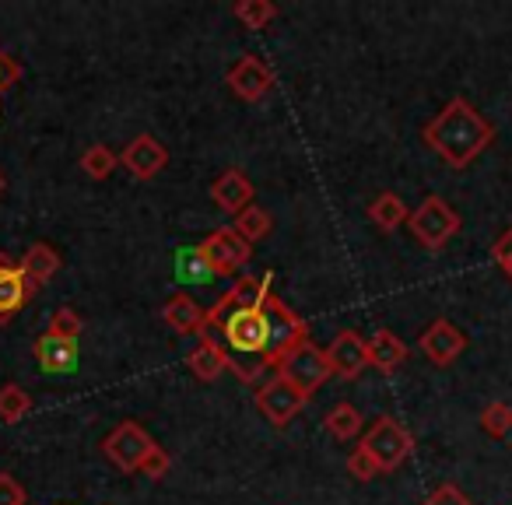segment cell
<instances>
[{
    "label": "cell",
    "instance_id": "21",
    "mask_svg": "<svg viewBox=\"0 0 512 505\" xmlns=\"http://www.w3.org/2000/svg\"><path fill=\"white\" fill-rule=\"evenodd\" d=\"M186 365H190V372L197 379H204V383H214V379H218L221 372L228 369V351L221 348L214 337H204V341H200V348L190 351Z\"/></svg>",
    "mask_w": 512,
    "mask_h": 505
},
{
    "label": "cell",
    "instance_id": "12",
    "mask_svg": "<svg viewBox=\"0 0 512 505\" xmlns=\"http://www.w3.org/2000/svg\"><path fill=\"white\" fill-rule=\"evenodd\" d=\"M225 81H228V88L239 95V99L256 102V99H264V95L274 88V71L260 57L246 53V57L235 60V67L228 71Z\"/></svg>",
    "mask_w": 512,
    "mask_h": 505
},
{
    "label": "cell",
    "instance_id": "24",
    "mask_svg": "<svg viewBox=\"0 0 512 505\" xmlns=\"http://www.w3.org/2000/svg\"><path fill=\"white\" fill-rule=\"evenodd\" d=\"M323 425H327V432L334 435L337 442H348V439H355V435L362 432V414H358L355 404H337V407H330V411H327Z\"/></svg>",
    "mask_w": 512,
    "mask_h": 505
},
{
    "label": "cell",
    "instance_id": "5",
    "mask_svg": "<svg viewBox=\"0 0 512 505\" xmlns=\"http://www.w3.org/2000/svg\"><path fill=\"white\" fill-rule=\"evenodd\" d=\"M271 285H274V271L260 274V278H253V274L239 278L211 309H207V323H211V327H221L232 313H242V309H260L267 295H271Z\"/></svg>",
    "mask_w": 512,
    "mask_h": 505
},
{
    "label": "cell",
    "instance_id": "22",
    "mask_svg": "<svg viewBox=\"0 0 512 505\" xmlns=\"http://www.w3.org/2000/svg\"><path fill=\"white\" fill-rule=\"evenodd\" d=\"M407 204L397 197V193H379L376 200L369 204V218L376 221V228L379 232H393V228H400V225H407Z\"/></svg>",
    "mask_w": 512,
    "mask_h": 505
},
{
    "label": "cell",
    "instance_id": "17",
    "mask_svg": "<svg viewBox=\"0 0 512 505\" xmlns=\"http://www.w3.org/2000/svg\"><path fill=\"white\" fill-rule=\"evenodd\" d=\"M18 271H22L25 285L36 292V288H43L46 281L60 271V253L50 246V242H32V246L25 249V257H22V264H18Z\"/></svg>",
    "mask_w": 512,
    "mask_h": 505
},
{
    "label": "cell",
    "instance_id": "4",
    "mask_svg": "<svg viewBox=\"0 0 512 505\" xmlns=\"http://www.w3.org/2000/svg\"><path fill=\"white\" fill-rule=\"evenodd\" d=\"M362 449L376 460V467L383 470V474H390V470H397L400 463L411 456L414 449V435L407 432L400 421L393 418H379L376 425L369 428V435L362 439Z\"/></svg>",
    "mask_w": 512,
    "mask_h": 505
},
{
    "label": "cell",
    "instance_id": "8",
    "mask_svg": "<svg viewBox=\"0 0 512 505\" xmlns=\"http://www.w3.org/2000/svg\"><path fill=\"white\" fill-rule=\"evenodd\" d=\"M200 253L207 257V264H211L214 274L228 278V274L242 271V267L249 264V257H253V246H249V242L242 239L235 228H218V232H211L204 242H200Z\"/></svg>",
    "mask_w": 512,
    "mask_h": 505
},
{
    "label": "cell",
    "instance_id": "30",
    "mask_svg": "<svg viewBox=\"0 0 512 505\" xmlns=\"http://www.w3.org/2000/svg\"><path fill=\"white\" fill-rule=\"evenodd\" d=\"M81 330H85V320H81V316L74 313L71 306H60L57 313H53V320H50V334L53 337H64V341H78Z\"/></svg>",
    "mask_w": 512,
    "mask_h": 505
},
{
    "label": "cell",
    "instance_id": "23",
    "mask_svg": "<svg viewBox=\"0 0 512 505\" xmlns=\"http://www.w3.org/2000/svg\"><path fill=\"white\" fill-rule=\"evenodd\" d=\"M235 232L242 235V239L253 246V242H260V239H267L271 235V228H274V218L264 211V207H256V204H249L246 211H239L235 214Z\"/></svg>",
    "mask_w": 512,
    "mask_h": 505
},
{
    "label": "cell",
    "instance_id": "26",
    "mask_svg": "<svg viewBox=\"0 0 512 505\" xmlns=\"http://www.w3.org/2000/svg\"><path fill=\"white\" fill-rule=\"evenodd\" d=\"M29 411H32V393L25 390V386H18V383L0 386V421L15 425V421H22Z\"/></svg>",
    "mask_w": 512,
    "mask_h": 505
},
{
    "label": "cell",
    "instance_id": "7",
    "mask_svg": "<svg viewBox=\"0 0 512 505\" xmlns=\"http://www.w3.org/2000/svg\"><path fill=\"white\" fill-rule=\"evenodd\" d=\"M102 449H106V456H109L113 467H120L123 474H137L141 463H144V456L155 449V439H151L137 421H123L120 428H113V432L106 435Z\"/></svg>",
    "mask_w": 512,
    "mask_h": 505
},
{
    "label": "cell",
    "instance_id": "19",
    "mask_svg": "<svg viewBox=\"0 0 512 505\" xmlns=\"http://www.w3.org/2000/svg\"><path fill=\"white\" fill-rule=\"evenodd\" d=\"M29 295H32V288L25 285L22 271L11 267L8 260H0V323L15 320L25 302H29Z\"/></svg>",
    "mask_w": 512,
    "mask_h": 505
},
{
    "label": "cell",
    "instance_id": "35",
    "mask_svg": "<svg viewBox=\"0 0 512 505\" xmlns=\"http://www.w3.org/2000/svg\"><path fill=\"white\" fill-rule=\"evenodd\" d=\"M0 505H25V488L11 474H0Z\"/></svg>",
    "mask_w": 512,
    "mask_h": 505
},
{
    "label": "cell",
    "instance_id": "15",
    "mask_svg": "<svg viewBox=\"0 0 512 505\" xmlns=\"http://www.w3.org/2000/svg\"><path fill=\"white\" fill-rule=\"evenodd\" d=\"M32 355H36L39 369L50 372V376H71V372H78V341L53 337L50 330L36 337Z\"/></svg>",
    "mask_w": 512,
    "mask_h": 505
},
{
    "label": "cell",
    "instance_id": "20",
    "mask_svg": "<svg viewBox=\"0 0 512 505\" xmlns=\"http://www.w3.org/2000/svg\"><path fill=\"white\" fill-rule=\"evenodd\" d=\"M407 358V344L400 341L393 330H376L369 337V365L379 372H397V365H404Z\"/></svg>",
    "mask_w": 512,
    "mask_h": 505
},
{
    "label": "cell",
    "instance_id": "32",
    "mask_svg": "<svg viewBox=\"0 0 512 505\" xmlns=\"http://www.w3.org/2000/svg\"><path fill=\"white\" fill-rule=\"evenodd\" d=\"M169 467H172V456L165 453V449L155 442V449H151V453L144 456V463H141V474H144V477H151V481H162V477L169 474Z\"/></svg>",
    "mask_w": 512,
    "mask_h": 505
},
{
    "label": "cell",
    "instance_id": "25",
    "mask_svg": "<svg viewBox=\"0 0 512 505\" xmlns=\"http://www.w3.org/2000/svg\"><path fill=\"white\" fill-rule=\"evenodd\" d=\"M176 274L179 281H186V285H197V281H211L214 271L211 264H207V257L200 253V246H186L176 253Z\"/></svg>",
    "mask_w": 512,
    "mask_h": 505
},
{
    "label": "cell",
    "instance_id": "34",
    "mask_svg": "<svg viewBox=\"0 0 512 505\" xmlns=\"http://www.w3.org/2000/svg\"><path fill=\"white\" fill-rule=\"evenodd\" d=\"M425 505H474V502H470V498L463 495V491L456 488V484H439V488H435L432 495H428Z\"/></svg>",
    "mask_w": 512,
    "mask_h": 505
},
{
    "label": "cell",
    "instance_id": "13",
    "mask_svg": "<svg viewBox=\"0 0 512 505\" xmlns=\"http://www.w3.org/2000/svg\"><path fill=\"white\" fill-rule=\"evenodd\" d=\"M165 162H169V151L162 148V141L158 137H151V134H141V137H134V141L123 148V155H120V165L130 172L134 179H155L158 172L165 169Z\"/></svg>",
    "mask_w": 512,
    "mask_h": 505
},
{
    "label": "cell",
    "instance_id": "14",
    "mask_svg": "<svg viewBox=\"0 0 512 505\" xmlns=\"http://www.w3.org/2000/svg\"><path fill=\"white\" fill-rule=\"evenodd\" d=\"M463 348H467V337L449 320H435L432 327L421 334V355L432 365H453L456 358L463 355Z\"/></svg>",
    "mask_w": 512,
    "mask_h": 505
},
{
    "label": "cell",
    "instance_id": "36",
    "mask_svg": "<svg viewBox=\"0 0 512 505\" xmlns=\"http://www.w3.org/2000/svg\"><path fill=\"white\" fill-rule=\"evenodd\" d=\"M18 74H22V71H18V64H15V60H11L8 53L0 50V92H8V88L18 81Z\"/></svg>",
    "mask_w": 512,
    "mask_h": 505
},
{
    "label": "cell",
    "instance_id": "1",
    "mask_svg": "<svg viewBox=\"0 0 512 505\" xmlns=\"http://www.w3.org/2000/svg\"><path fill=\"white\" fill-rule=\"evenodd\" d=\"M425 141L442 162H449L453 169H467L474 158H481V151H488V144L495 141V127L470 106L467 99L456 95L453 102L442 106V113L425 127Z\"/></svg>",
    "mask_w": 512,
    "mask_h": 505
},
{
    "label": "cell",
    "instance_id": "31",
    "mask_svg": "<svg viewBox=\"0 0 512 505\" xmlns=\"http://www.w3.org/2000/svg\"><path fill=\"white\" fill-rule=\"evenodd\" d=\"M348 474L355 477V481H372V477H379L383 470L376 467V460H372L369 453H365L362 446L355 449V453L348 456Z\"/></svg>",
    "mask_w": 512,
    "mask_h": 505
},
{
    "label": "cell",
    "instance_id": "27",
    "mask_svg": "<svg viewBox=\"0 0 512 505\" xmlns=\"http://www.w3.org/2000/svg\"><path fill=\"white\" fill-rule=\"evenodd\" d=\"M235 18H239L246 29H267V25L278 18V8L271 0H239L235 4Z\"/></svg>",
    "mask_w": 512,
    "mask_h": 505
},
{
    "label": "cell",
    "instance_id": "10",
    "mask_svg": "<svg viewBox=\"0 0 512 505\" xmlns=\"http://www.w3.org/2000/svg\"><path fill=\"white\" fill-rule=\"evenodd\" d=\"M256 407H260V414H264L271 425L281 428V425H288L302 407H306V393L295 390L285 376H274L256 390Z\"/></svg>",
    "mask_w": 512,
    "mask_h": 505
},
{
    "label": "cell",
    "instance_id": "29",
    "mask_svg": "<svg viewBox=\"0 0 512 505\" xmlns=\"http://www.w3.org/2000/svg\"><path fill=\"white\" fill-rule=\"evenodd\" d=\"M481 428L491 435V439H505V435H512V407L509 404H488L481 411Z\"/></svg>",
    "mask_w": 512,
    "mask_h": 505
},
{
    "label": "cell",
    "instance_id": "28",
    "mask_svg": "<svg viewBox=\"0 0 512 505\" xmlns=\"http://www.w3.org/2000/svg\"><path fill=\"white\" fill-rule=\"evenodd\" d=\"M81 169H85L88 179H106V176H113V169H116V155L106 144H95V148H88L85 155H81Z\"/></svg>",
    "mask_w": 512,
    "mask_h": 505
},
{
    "label": "cell",
    "instance_id": "6",
    "mask_svg": "<svg viewBox=\"0 0 512 505\" xmlns=\"http://www.w3.org/2000/svg\"><path fill=\"white\" fill-rule=\"evenodd\" d=\"M278 376H285L288 383L295 386L299 393H313V390H320L323 383H327L334 372H330V362H327V351L323 348H316L313 341H306L302 348H295L292 355L281 362V369H278Z\"/></svg>",
    "mask_w": 512,
    "mask_h": 505
},
{
    "label": "cell",
    "instance_id": "33",
    "mask_svg": "<svg viewBox=\"0 0 512 505\" xmlns=\"http://www.w3.org/2000/svg\"><path fill=\"white\" fill-rule=\"evenodd\" d=\"M491 257H495V264L502 267V271L509 274V281H512V225L495 239V246H491Z\"/></svg>",
    "mask_w": 512,
    "mask_h": 505
},
{
    "label": "cell",
    "instance_id": "3",
    "mask_svg": "<svg viewBox=\"0 0 512 505\" xmlns=\"http://www.w3.org/2000/svg\"><path fill=\"white\" fill-rule=\"evenodd\" d=\"M407 228L425 249H442L456 232H460V214L446 204L442 197H425L411 214H407Z\"/></svg>",
    "mask_w": 512,
    "mask_h": 505
},
{
    "label": "cell",
    "instance_id": "9",
    "mask_svg": "<svg viewBox=\"0 0 512 505\" xmlns=\"http://www.w3.org/2000/svg\"><path fill=\"white\" fill-rule=\"evenodd\" d=\"M225 341L235 355H253V358H264L267 348V320H264V306L260 309H242V313H232L225 323Z\"/></svg>",
    "mask_w": 512,
    "mask_h": 505
},
{
    "label": "cell",
    "instance_id": "18",
    "mask_svg": "<svg viewBox=\"0 0 512 505\" xmlns=\"http://www.w3.org/2000/svg\"><path fill=\"white\" fill-rule=\"evenodd\" d=\"M162 316L176 334H200L204 337L207 327H211V323H207V309L197 306L190 295H172V299L165 302Z\"/></svg>",
    "mask_w": 512,
    "mask_h": 505
},
{
    "label": "cell",
    "instance_id": "37",
    "mask_svg": "<svg viewBox=\"0 0 512 505\" xmlns=\"http://www.w3.org/2000/svg\"><path fill=\"white\" fill-rule=\"evenodd\" d=\"M4 186H8V179H4V172H0V193H4Z\"/></svg>",
    "mask_w": 512,
    "mask_h": 505
},
{
    "label": "cell",
    "instance_id": "16",
    "mask_svg": "<svg viewBox=\"0 0 512 505\" xmlns=\"http://www.w3.org/2000/svg\"><path fill=\"white\" fill-rule=\"evenodd\" d=\"M211 197H214V204H218L221 211L239 214V211H246V207L253 204V183H249L239 169H228L211 183Z\"/></svg>",
    "mask_w": 512,
    "mask_h": 505
},
{
    "label": "cell",
    "instance_id": "2",
    "mask_svg": "<svg viewBox=\"0 0 512 505\" xmlns=\"http://www.w3.org/2000/svg\"><path fill=\"white\" fill-rule=\"evenodd\" d=\"M264 320H267V348H264V365L267 369H281L288 355L295 348L309 341V327L295 309L285 306V299L267 295L264 299Z\"/></svg>",
    "mask_w": 512,
    "mask_h": 505
},
{
    "label": "cell",
    "instance_id": "11",
    "mask_svg": "<svg viewBox=\"0 0 512 505\" xmlns=\"http://www.w3.org/2000/svg\"><path fill=\"white\" fill-rule=\"evenodd\" d=\"M330 372L341 379H358L369 369V341L358 330H341L327 348Z\"/></svg>",
    "mask_w": 512,
    "mask_h": 505
}]
</instances>
